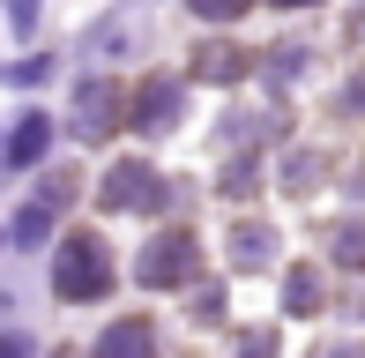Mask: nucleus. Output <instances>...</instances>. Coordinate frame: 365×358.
Wrapping results in <instances>:
<instances>
[{
	"label": "nucleus",
	"instance_id": "2",
	"mask_svg": "<svg viewBox=\"0 0 365 358\" xmlns=\"http://www.w3.org/2000/svg\"><path fill=\"white\" fill-rule=\"evenodd\" d=\"M202 276V239L194 232H164L135 254V284L142 291H172V284H194Z\"/></svg>",
	"mask_w": 365,
	"mask_h": 358
},
{
	"label": "nucleus",
	"instance_id": "6",
	"mask_svg": "<svg viewBox=\"0 0 365 358\" xmlns=\"http://www.w3.org/2000/svg\"><path fill=\"white\" fill-rule=\"evenodd\" d=\"M90 358H157V336H149V321H112Z\"/></svg>",
	"mask_w": 365,
	"mask_h": 358
},
{
	"label": "nucleus",
	"instance_id": "12",
	"mask_svg": "<svg viewBox=\"0 0 365 358\" xmlns=\"http://www.w3.org/2000/svg\"><path fill=\"white\" fill-rule=\"evenodd\" d=\"M202 60H209V68H202V75H209V83H231V75H239V68H246V53H202Z\"/></svg>",
	"mask_w": 365,
	"mask_h": 358
},
{
	"label": "nucleus",
	"instance_id": "17",
	"mask_svg": "<svg viewBox=\"0 0 365 358\" xmlns=\"http://www.w3.org/2000/svg\"><path fill=\"white\" fill-rule=\"evenodd\" d=\"M8 23L15 30H38V0H8Z\"/></svg>",
	"mask_w": 365,
	"mask_h": 358
},
{
	"label": "nucleus",
	"instance_id": "3",
	"mask_svg": "<svg viewBox=\"0 0 365 358\" xmlns=\"http://www.w3.org/2000/svg\"><path fill=\"white\" fill-rule=\"evenodd\" d=\"M97 202H105V209H157V202H164V179H157V165L127 157V165H112V172H105Z\"/></svg>",
	"mask_w": 365,
	"mask_h": 358
},
{
	"label": "nucleus",
	"instance_id": "1",
	"mask_svg": "<svg viewBox=\"0 0 365 358\" xmlns=\"http://www.w3.org/2000/svg\"><path fill=\"white\" fill-rule=\"evenodd\" d=\"M105 284H112V254H105V239H90V232H68V247H60V262H53V299H105Z\"/></svg>",
	"mask_w": 365,
	"mask_h": 358
},
{
	"label": "nucleus",
	"instance_id": "4",
	"mask_svg": "<svg viewBox=\"0 0 365 358\" xmlns=\"http://www.w3.org/2000/svg\"><path fill=\"white\" fill-rule=\"evenodd\" d=\"M112 112H120V90L105 83V75H90V83H75V135H105L112 127Z\"/></svg>",
	"mask_w": 365,
	"mask_h": 358
},
{
	"label": "nucleus",
	"instance_id": "5",
	"mask_svg": "<svg viewBox=\"0 0 365 358\" xmlns=\"http://www.w3.org/2000/svg\"><path fill=\"white\" fill-rule=\"evenodd\" d=\"M179 105H187V90L157 75V83L135 90V127H179Z\"/></svg>",
	"mask_w": 365,
	"mask_h": 358
},
{
	"label": "nucleus",
	"instance_id": "13",
	"mask_svg": "<svg viewBox=\"0 0 365 358\" xmlns=\"http://www.w3.org/2000/svg\"><path fill=\"white\" fill-rule=\"evenodd\" d=\"M194 321H224V291H217V284L194 291Z\"/></svg>",
	"mask_w": 365,
	"mask_h": 358
},
{
	"label": "nucleus",
	"instance_id": "19",
	"mask_svg": "<svg viewBox=\"0 0 365 358\" xmlns=\"http://www.w3.org/2000/svg\"><path fill=\"white\" fill-rule=\"evenodd\" d=\"M276 8H306V0H276Z\"/></svg>",
	"mask_w": 365,
	"mask_h": 358
},
{
	"label": "nucleus",
	"instance_id": "8",
	"mask_svg": "<svg viewBox=\"0 0 365 358\" xmlns=\"http://www.w3.org/2000/svg\"><path fill=\"white\" fill-rule=\"evenodd\" d=\"M45 150H53V120H45V112H23V127L8 135V165H38Z\"/></svg>",
	"mask_w": 365,
	"mask_h": 358
},
{
	"label": "nucleus",
	"instance_id": "14",
	"mask_svg": "<svg viewBox=\"0 0 365 358\" xmlns=\"http://www.w3.org/2000/svg\"><path fill=\"white\" fill-rule=\"evenodd\" d=\"M269 351H276L269 329H246V336H239V358H269Z\"/></svg>",
	"mask_w": 365,
	"mask_h": 358
},
{
	"label": "nucleus",
	"instance_id": "9",
	"mask_svg": "<svg viewBox=\"0 0 365 358\" xmlns=\"http://www.w3.org/2000/svg\"><path fill=\"white\" fill-rule=\"evenodd\" d=\"M231 262L239 269H276V232L269 224H239L231 232Z\"/></svg>",
	"mask_w": 365,
	"mask_h": 358
},
{
	"label": "nucleus",
	"instance_id": "10",
	"mask_svg": "<svg viewBox=\"0 0 365 358\" xmlns=\"http://www.w3.org/2000/svg\"><path fill=\"white\" fill-rule=\"evenodd\" d=\"M45 232H53V194L30 209H15V247H45Z\"/></svg>",
	"mask_w": 365,
	"mask_h": 358
},
{
	"label": "nucleus",
	"instance_id": "7",
	"mask_svg": "<svg viewBox=\"0 0 365 358\" xmlns=\"http://www.w3.org/2000/svg\"><path fill=\"white\" fill-rule=\"evenodd\" d=\"M135 45H142L135 15H105V23L90 30V60H120V53H135Z\"/></svg>",
	"mask_w": 365,
	"mask_h": 358
},
{
	"label": "nucleus",
	"instance_id": "11",
	"mask_svg": "<svg viewBox=\"0 0 365 358\" xmlns=\"http://www.w3.org/2000/svg\"><path fill=\"white\" fill-rule=\"evenodd\" d=\"M284 306H291V314H313V306H321V269H291Z\"/></svg>",
	"mask_w": 365,
	"mask_h": 358
},
{
	"label": "nucleus",
	"instance_id": "15",
	"mask_svg": "<svg viewBox=\"0 0 365 358\" xmlns=\"http://www.w3.org/2000/svg\"><path fill=\"white\" fill-rule=\"evenodd\" d=\"M336 254H343V262H351V269L365 262V232H358V224H351V232H336Z\"/></svg>",
	"mask_w": 365,
	"mask_h": 358
},
{
	"label": "nucleus",
	"instance_id": "16",
	"mask_svg": "<svg viewBox=\"0 0 365 358\" xmlns=\"http://www.w3.org/2000/svg\"><path fill=\"white\" fill-rule=\"evenodd\" d=\"M194 8H202L209 23H231V15H246V0H194Z\"/></svg>",
	"mask_w": 365,
	"mask_h": 358
},
{
	"label": "nucleus",
	"instance_id": "18",
	"mask_svg": "<svg viewBox=\"0 0 365 358\" xmlns=\"http://www.w3.org/2000/svg\"><path fill=\"white\" fill-rule=\"evenodd\" d=\"M0 358H30V336H0Z\"/></svg>",
	"mask_w": 365,
	"mask_h": 358
}]
</instances>
